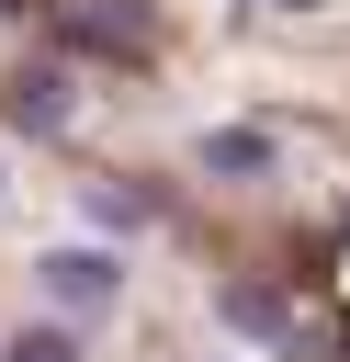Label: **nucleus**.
Instances as JSON below:
<instances>
[{
	"label": "nucleus",
	"instance_id": "obj_1",
	"mask_svg": "<svg viewBox=\"0 0 350 362\" xmlns=\"http://www.w3.org/2000/svg\"><path fill=\"white\" fill-rule=\"evenodd\" d=\"M34 283H45V305L90 317V305H113V294H124V260H113V249H45V260H34Z\"/></svg>",
	"mask_w": 350,
	"mask_h": 362
},
{
	"label": "nucleus",
	"instance_id": "obj_2",
	"mask_svg": "<svg viewBox=\"0 0 350 362\" xmlns=\"http://www.w3.org/2000/svg\"><path fill=\"white\" fill-rule=\"evenodd\" d=\"M0 113H11L23 136H56V124H68V68H23V79L0 90Z\"/></svg>",
	"mask_w": 350,
	"mask_h": 362
},
{
	"label": "nucleus",
	"instance_id": "obj_3",
	"mask_svg": "<svg viewBox=\"0 0 350 362\" xmlns=\"http://www.w3.org/2000/svg\"><path fill=\"white\" fill-rule=\"evenodd\" d=\"M271 158H282V147H271L260 124H215V136H203V170H215V181H260Z\"/></svg>",
	"mask_w": 350,
	"mask_h": 362
},
{
	"label": "nucleus",
	"instance_id": "obj_4",
	"mask_svg": "<svg viewBox=\"0 0 350 362\" xmlns=\"http://www.w3.org/2000/svg\"><path fill=\"white\" fill-rule=\"evenodd\" d=\"M215 305H226V328H248V339H282V328H294V317H282V294H260V283H226Z\"/></svg>",
	"mask_w": 350,
	"mask_h": 362
},
{
	"label": "nucleus",
	"instance_id": "obj_5",
	"mask_svg": "<svg viewBox=\"0 0 350 362\" xmlns=\"http://www.w3.org/2000/svg\"><path fill=\"white\" fill-rule=\"evenodd\" d=\"M90 226H102V238H135V226H147V192H124V181H90Z\"/></svg>",
	"mask_w": 350,
	"mask_h": 362
},
{
	"label": "nucleus",
	"instance_id": "obj_6",
	"mask_svg": "<svg viewBox=\"0 0 350 362\" xmlns=\"http://www.w3.org/2000/svg\"><path fill=\"white\" fill-rule=\"evenodd\" d=\"M0 362H79V351H68V339H56V328H23V339H11V351H0Z\"/></svg>",
	"mask_w": 350,
	"mask_h": 362
},
{
	"label": "nucleus",
	"instance_id": "obj_7",
	"mask_svg": "<svg viewBox=\"0 0 350 362\" xmlns=\"http://www.w3.org/2000/svg\"><path fill=\"white\" fill-rule=\"evenodd\" d=\"M11 11H34V0H0V23H11Z\"/></svg>",
	"mask_w": 350,
	"mask_h": 362
},
{
	"label": "nucleus",
	"instance_id": "obj_8",
	"mask_svg": "<svg viewBox=\"0 0 350 362\" xmlns=\"http://www.w3.org/2000/svg\"><path fill=\"white\" fill-rule=\"evenodd\" d=\"M271 11H305V0H271Z\"/></svg>",
	"mask_w": 350,
	"mask_h": 362
}]
</instances>
